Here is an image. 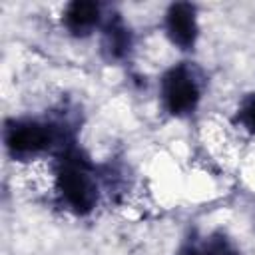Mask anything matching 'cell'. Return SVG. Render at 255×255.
Segmentation results:
<instances>
[{
	"label": "cell",
	"instance_id": "obj_1",
	"mask_svg": "<svg viewBox=\"0 0 255 255\" xmlns=\"http://www.w3.org/2000/svg\"><path fill=\"white\" fill-rule=\"evenodd\" d=\"M56 189L64 205L78 215L94 211L100 197L96 175L88 161L78 153H66L60 159L56 169Z\"/></svg>",
	"mask_w": 255,
	"mask_h": 255
},
{
	"label": "cell",
	"instance_id": "obj_2",
	"mask_svg": "<svg viewBox=\"0 0 255 255\" xmlns=\"http://www.w3.org/2000/svg\"><path fill=\"white\" fill-rule=\"evenodd\" d=\"M161 102L171 116H189L201 100V78L189 64L173 66L161 78Z\"/></svg>",
	"mask_w": 255,
	"mask_h": 255
},
{
	"label": "cell",
	"instance_id": "obj_3",
	"mask_svg": "<svg viewBox=\"0 0 255 255\" xmlns=\"http://www.w3.org/2000/svg\"><path fill=\"white\" fill-rule=\"evenodd\" d=\"M58 141V131L52 124L40 120H14L6 126L4 143L12 157L30 159Z\"/></svg>",
	"mask_w": 255,
	"mask_h": 255
},
{
	"label": "cell",
	"instance_id": "obj_4",
	"mask_svg": "<svg viewBox=\"0 0 255 255\" xmlns=\"http://www.w3.org/2000/svg\"><path fill=\"white\" fill-rule=\"evenodd\" d=\"M165 34L179 50H191L199 36L197 10L189 2H175L165 12Z\"/></svg>",
	"mask_w": 255,
	"mask_h": 255
},
{
	"label": "cell",
	"instance_id": "obj_5",
	"mask_svg": "<svg viewBox=\"0 0 255 255\" xmlns=\"http://www.w3.org/2000/svg\"><path fill=\"white\" fill-rule=\"evenodd\" d=\"M64 28L74 36H90L102 22V6L96 2H70L62 14Z\"/></svg>",
	"mask_w": 255,
	"mask_h": 255
},
{
	"label": "cell",
	"instance_id": "obj_6",
	"mask_svg": "<svg viewBox=\"0 0 255 255\" xmlns=\"http://www.w3.org/2000/svg\"><path fill=\"white\" fill-rule=\"evenodd\" d=\"M104 50L108 52L110 58H122L128 54L129 46H131V38H129V30L126 28V24L116 18L110 20L104 26V42H102Z\"/></svg>",
	"mask_w": 255,
	"mask_h": 255
},
{
	"label": "cell",
	"instance_id": "obj_7",
	"mask_svg": "<svg viewBox=\"0 0 255 255\" xmlns=\"http://www.w3.org/2000/svg\"><path fill=\"white\" fill-rule=\"evenodd\" d=\"M235 120L245 131L255 133V94H249L241 100L237 114H235Z\"/></svg>",
	"mask_w": 255,
	"mask_h": 255
},
{
	"label": "cell",
	"instance_id": "obj_8",
	"mask_svg": "<svg viewBox=\"0 0 255 255\" xmlns=\"http://www.w3.org/2000/svg\"><path fill=\"white\" fill-rule=\"evenodd\" d=\"M201 255H239L235 251V247L231 245V241L223 235H211L201 247H199Z\"/></svg>",
	"mask_w": 255,
	"mask_h": 255
},
{
	"label": "cell",
	"instance_id": "obj_9",
	"mask_svg": "<svg viewBox=\"0 0 255 255\" xmlns=\"http://www.w3.org/2000/svg\"><path fill=\"white\" fill-rule=\"evenodd\" d=\"M179 255H201L199 247H185L183 251H179Z\"/></svg>",
	"mask_w": 255,
	"mask_h": 255
}]
</instances>
